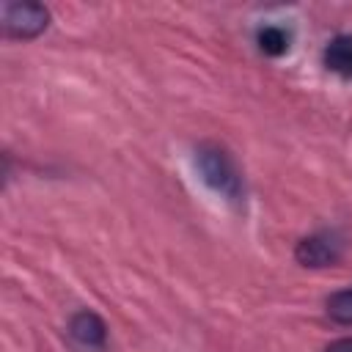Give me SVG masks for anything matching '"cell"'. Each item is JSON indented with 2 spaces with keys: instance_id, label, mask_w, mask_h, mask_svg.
<instances>
[{
  "instance_id": "obj_1",
  "label": "cell",
  "mask_w": 352,
  "mask_h": 352,
  "mask_svg": "<svg viewBox=\"0 0 352 352\" xmlns=\"http://www.w3.org/2000/svg\"><path fill=\"white\" fill-rule=\"evenodd\" d=\"M195 154H198V157H195V165H198V170H201V176H204V182H206L214 192H220L223 198L236 201V198L242 195V179H239V170H236L234 160L228 157V151L220 148V146L206 143V146H201Z\"/></svg>"
},
{
  "instance_id": "obj_2",
  "label": "cell",
  "mask_w": 352,
  "mask_h": 352,
  "mask_svg": "<svg viewBox=\"0 0 352 352\" xmlns=\"http://www.w3.org/2000/svg\"><path fill=\"white\" fill-rule=\"evenodd\" d=\"M47 8L38 3H3L0 22L11 38H33L47 28Z\"/></svg>"
},
{
  "instance_id": "obj_3",
  "label": "cell",
  "mask_w": 352,
  "mask_h": 352,
  "mask_svg": "<svg viewBox=\"0 0 352 352\" xmlns=\"http://www.w3.org/2000/svg\"><path fill=\"white\" fill-rule=\"evenodd\" d=\"M341 253H344V242L330 231L311 234V236L300 239L297 250H294V256L302 267H330L341 258Z\"/></svg>"
},
{
  "instance_id": "obj_4",
  "label": "cell",
  "mask_w": 352,
  "mask_h": 352,
  "mask_svg": "<svg viewBox=\"0 0 352 352\" xmlns=\"http://www.w3.org/2000/svg\"><path fill=\"white\" fill-rule=\"evenodd\" d=\"M69 330H72V336H74L82 346H102L104 338H107V324H104L102 316L94 314V311H80V314H74L72 322H69Z\"/></svg>"
},
{
  "instance_id": "obj_5",
  "label": "cell",
  "mask_w": 352,
  "mask_h": 352,
  "mask_svg": "<svg viewBox=\"0 0 352 352\" xmlns=\"http://www.w3.org/2000/svg\"><path fill=\"white\" fill-rule=\"evenodd\" d=\"M324 66L333 74L352 77V36H336L324 47Z\"/></svg>"
},
{
  "instance_id": "obj_6",
  "label": "cell",
  "mask_w": 352,
  "mask_h": 352,
  "mask_svg": "<svg viewBox=\"0 0 352 352\" xmlns=\"http://www.w3.org/2000/svg\"><path fill=\"white\" fill-rule=\"evenodd\" d=\"M256 41H258V50H261L264 55L278 58V55H283V52L289 50V41H292V38H289V30H283V28H278V25H267V28L258 30Z\"/></svg>"
},
{
  "instance_id": "obj_7",
  "label": "cell",
  "mask_w": 352,
  "mask_h": 352,
  "mask_svg": "<svg viewBox=\"0 0 352 352\" xmlns=\"http://www.w3.org/2000/svg\"><path fill=\"white\" fill-rule=\"evenodd\" d=\"M327 316L338 324H352V286L341 289V292H333L327 297Z\"/></svg>"
},
{
  "instance_id": "obj_8",
  "label": "cell",
  "mask_w": 352,
  "mask_h": 352,
  "mask_svg": "<svg viewBox=\"0 0 352 352\" xmlns=\"http://www.w3.org/2000/svg\"><path fill=\"white\" fill-rule=\"evenodd\" d=\"M324 352H352V336H346V338H336L333 344H327Z\"/></svg>"
}]
</instances>
